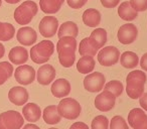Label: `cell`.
Masks as SVG:
<instances>
[{"label": "cell", "mask_w": 147, "mask_h": 129, "mask_svg": "<svg viewBox=\"0 0 147 129\" xmlns=\"http://www.w3.org/2000/svg\"><path fill=\"white\" fill-rule=\"evenodd\" d=\"M77 41L75 37L63 36L57 41V51L59 53V63L65 68H71L76 61Z\"/></svg>", "instance_id": "6da1fadb"}, {"label": "cell", "mask_w": 147, "mask_h": 129, "mask_svg": "<svg viewBox=\"0 0 147 129\" xmlns=\"http://www.w3.org/2000/svg\"><path fill=\"white\" fill-rule=\"evenodd\" d=\"M146 74L143 71L135 70L129 73L126 78V93L131 99H139L144 93Z\"/></svg>", "instance_id": "7a4b0ae2"}, {"label": "cell", "mask_w": 147, "mask_h": 129, "mask_svg": "<svg viewBox=\"0 0 147 129\" xmlns=\"http://www.w3.org/2000/svg\"><path fill=\"white\" fill-rule=\"evenodd\" d=\"M55 51V45L51 41H41L30 49V57L33 63H45L49 61Z\"/></svg>", "instance_id": "3957f363"}, {"label": "cell", "mask_w": 147, "mask_h": 129, "mask_svg": "<svg viewBox=\"0 0 147 129\" xmlns=\"http://www.w3.org/2000/svg\"><path fill=\"white\" fill-rule=\"evenodd\" d=\"M38 11L37 4L34 1H24L14 11V19L18 24L26 25L33 19Z\"/></svg>", "instance_id": "277c9868"}, {"label": "cell", "mask_w": 147, "mask_h": 129, "mask_svg": "<svg viewBox=\"0 0 147 129\" xmlns=\"http://www.w3.org/2000/svg\"><path fill=\"white\" fill-rule=\"evenodd\" d=\"M57 111L61 117L69 120H76L81 114V105L76 99L63 98L57 105Z\"/></svg>", "instance_id": "5b68a950"}, {"label": "cell", "mask_w": 147, "mask_h": 129, "mask_svg": "<svg viewBox=\"0 0 147 129\" xmlns=\"http://www.w3.org/2000/svg\"><path fill=\"white\" fill-rule=\"evenodd\" d=\"M24 119L19 112L9 110L0 114V129H20Z\"/></svg>", "instance_id": "8992f818"}, {"label": "cell", "mask_w": 147, "mask_h": 129, "mask_svg": "<svg viewBox=\"0 0 147 129\" xmlns=\"http://www.w3.org/2000/svg\"><path fill=\"white\" fill-rule=\"evenodd\" d=\"M119 57H120V51L113 45L103 47L98 53V61L100 65L104 67H111L117 63Z\"/></svg>", "instance_id": "52a82bcc"}, {"label": "cell", "mask_w": 147, "mask_h": 129, "mask_svg": "<svg viewBox=\"0 0 147 129\" xmlns=\"http://www.w3.org/2000/svg\"><path fill=\"white\" fill-rule=\"evenodd\" d=\"M105 82H106V79L102 73H91L84 79V88L88 92L98 93L104 88Z\"/></svg>", "instance_id": "ba28073f"}, {"label": "cell", "mask_w": 147, "mask_h": 129, "mask_svg": "<svg viewBox=\"0 0 147 129\" xmlns=\"http://www.w3.org/2000/svg\"><path fill=\"white\" fill-rule=\"evenodd\" d=\"M116 103V97L108 91H103L95 98V107L101 112L112 110Z\"/></svg>", "instance_id": "9c48e42d"}, {"label": "cell", "mask_w": 147, "mask_h": 129, "mask_svg": "<svg viewBox=\"0 0 147 129\" xmlns=\"http://www.w3.org/2000/svg\"><path fill=\"white\" fill-rule=\"evenodd\" d=\"M137 35H138V29L132 23L123 24L122 26H120L117 33L118 41L122 45H130L134 43L135 39L137 38Z\"/></svg>", "instance_id": "30bf717a"}, {"label": "cell", "mask_w": 147, "mask_h": 129, "mask_svg": "<svg viewBox=\"0 0 147 129\" xmlns=\"http://www.w3.org/2000/svg\"><path fill=\"white\" fill-rule=\"evenodd\" d=\"M40 34L43 37H53L59 29V21L55 16H45L38 25Z\"/></svg>", "instance_id": "8fae6325"}, {"label": "cell", "mask_w": 147, "mask_h": 129, "mask_svg": "<svg viewBox=\"0 0 147 129\" xmlns=\"http://www.w3.org/2000/svg\"><path fill=\"white\" fill-rule=\"evenodd\" d=\"M14 77L19 84L23 86L30 85L35 80V70L28 65H21L15 70Z\"/></svg>", "instance_id": "7c38bea8"}, {"label": "cell", "mask_w": 147, "mask_h": 129, "mask_svg": "<svg viewBox=\"0 0 147 129\" xmlns=\"http://www.w3.org/2000/svg\"><path fill=\"white\" fill-rule=\"evenodd\" d=\"M128 122L133 129H147V114L140 108H134L128 114Z\"/></svg>", "instance_id": "4fadbf2b"}, {"label": "cell", "mask_w": 147, "mask_h": 129, "mask_svg": "<svg viewBox=\"0 0 147 129\" xmlns=\"http://www.w3.org/2000/svg\"><path fill=\"white\" fill-rule=\"evenodd\" d=\"M55 69L51 65H42L40 68L37 70L36 73V79L37 82L43 86L49 85L55 78Z\"/></svg>", "instance_id": "5bb4252c"}, {"label": "cell", "mask_w": 147, "mask_h": 129, "mask_svg": "<svg viewBox=\"0 0 147 129\" xmlns=\"http://www.w3.org/2000/svg\"><path fill=\"white\" fill-rule=\"evenodd\" d=\"M16 38L22 45L29 47L35 43L37 39V33L32 27L23 26L18 29L16 33Z\"/></svg>", "instance_id": "9a60e30c"}, {"label": "cell", "mask_w": 147, "mask_h": 129, "mask_svg": "<svg viewBox=\"0 0 147 129\" xmlns=\"http://www.w3.org/2000/svg\"><path fill=\"white\" fill-rule=\"evenodd\" d=\"M29 98L28 92L23 87H13L8 92V99L16 106L25 105Z\"/></svg>", "instance_id": "2e32d148"}, {"label": "cell", "mask_w": 147, "mask_h": 129, "mask_svg": "<svg viewBox=\"0 0 147 129\" xmlns=\"http://www.w3.org/2000/svg\"><path fill=\"white\" fill-rule=\"evenodd\" d=\"M51 91L55 98H63L71 93V84L65 79H57L53 83Z\"/></svg>", "instance_id": "e0dca14e"}, {"label": "cell", "mask_w": 147, "mask_h": 129, "mask_svg": "<svg viewBox=\"0 0 147 129\" xmlns=\"http://www.w3.org/2000/svg\"><path fill=\"white\" fill-rule=\"evenodd\" d=\"M99 49H100V47H98L96 41L90 36L82 39L80 45H79V53L82 57H84V55L94 57L98 53Z\"/></svg>", "instance_id": "ac0fdd59"}, {"label": "cell", "mask_w": 147, "mask_h": 129, "mask_svg": "<svg viewBox=\"0 0 147 129\" xmlns=\"http://www.w3.org/2000/svg\"><path fill=\"white\" fill-rule=\"evenodd\" d=\"M41 109L38 105L35 103H27L23 106L22 114L23 118L27 120L28 122H36L41 117Z\"/></svg>", "instance_id": "d6986e66"}, {"label": "cell", "mask_w": 147, "mask_h": 129, "mask_svg": "<svg viewBox=\"0 0 147 129\" xmlns=\"http://www.w3.org/2000/svg\"><path fill=\"white\" fill-rule=\"evenodd\" d=\"M8 57L14 65H23L28 59V53L23 47H14L9 51Z\"/></svg>", "instance_id": "ffe728a7"}, {"label": "cell", "mask_w": 147, "mask_h": 129, "mask_svg": "<svg viewBox=\"0 0 147 129\" xmlns=\"http://www.w3.org/2000/svg\"><path fill=\"white\" fill-rule=\"evenodd\" d=\"M83 21L84 24L89 27H96L101 22V13L99 10L94 8H89L83 13Z\"/></svg>", "instance_id": "44dd1931"}, {"label": "cell", "mask_w": 147, "mask_h": 129, "mask_svg": "<svg viewBox=\"0 0 147 129\" xmlns=\"http://www.w3.org/2000/svg\"><path fill=\"white\" fill-rule=\"evenodd\" d=\"M42 117L43 121L49 125L57 124L61 120V116L59 115V111H57V106H55V105L45 107L42 113Z\"/></svg>", "instance_id": "7402d4cb"}, {"label": "cell", "mask_w": 147, "mask_h": 129, "mask_svg": "<svg viewBox=\"0 0 147 129\" xmlns=\"http://www.w3.org/2000/svg\"><path fill=\"white\" fill-rule=\"evenodd\" d=\"M65 0H39V7L47 14H55L63 6Z\"/></svg>", "instance_id": "603a6c76"}, {"label": "cell", "mask_w": 147, "mask_h": 129, "mask_svg": "<svg viewBox=\"0 0 147 129\" xmlns=\"http://www.w3.org/2000/svg\"><path fill=\"white\" fill-rule=\"evenodd\" d=\"M118 15L123 20L132 21L138 16V12L134 8H132L129 1H125L121 3L120 6L118 7Z\"/></svg>", "instance_id": "cb8c5ba5"}, {"label": "cell", "mask_w": 147, "mask_h": 129, "mask_svg": "<svg viewBox=\"0 0 147 129\" xmlns=\"http://www.w3.org/2000/svg\"><path fill=\"white\" fill-rule=\"evenodd\" d=\"M79 34V27L73 21H67L63 22V24L59 26V30H57V35L59 38L63 36H71L76 38Z\"/></svg>", "instance_id": "d4e9b609"}, {"label": "cell", "mask_w": 147, "mask_h": 129, "mask_svg": "<svg viewBox=\"0 0 147 129\" xmlns=\"http://www.w3.org/2000/svg\"><path fill=\"white\" fill-rule=\"evenodd\" d=\"M95 59L90 55H84L77 63V70L81 74H91L95 69Z\"/></svg>", "instance_id": "484cf974"}, {"label": "cell", "mask_w": 147, "mask_h": 129, "mask_svg": "<svg viewBox=\"0 0 147 129\" xmlns=\"http://www.w3.org/2000/svg\"><path fill=\"white\" fill-rule=\"evenodd\" d=\"M120 63L124 68L133 69L136 68L139 63V57L133 51H124L120 55Z\"/></svg>", "instance_id": "4316f807"}, {"label": "cell", "mask_w": 147, "mask_h": 129, "mask_svg": "<svg viewBox=\"0 0 147 129\" xmlns=\"http://www.w3.org/2000/svg\"><path fill=\"white\" fill-rule=\"evenodd\" d=\"M15 34V28L11 23L0 22V41H8L13 38Z\"/></svg>", "instance_id": "83f0119b"}, {"label": "cell", "mask_w": 147, "mask_h": 129, "mask_svg": "<svg viewBox=\"0 0 147 129\" xmlns=\"http://www.w3.org/2000/svg\"><path fill=\"white\" fill-rule=\"evenodd\" d=\"M13 74V66L8 61L0 63V86L3 85Z\"/></svg>", "instance_id": "f1b7e54d"}, {"label": "cell", "mask_w": 147, "mask_h": 129, "mask_svg": "<svg viewBox=\"0 0 147 129\" xmlns=\"http://www.w3.org/2000/svg\"><path fill=\"white\" fill-rule=\"evenodd\" d=\"M124 90V86L123 84L118 80H113L108 82L107 84H105L104 86V91H108V92L112 93L115 97H119L123 93Z\"/></svg>", "instance_id": "f546056e"}, {"label": "cell", "mask_w": 147, "mask_h": 129, "mask_svg": "<svg viewBox=\"0 0 147 129\" xmlns=\"http://www.w3.org/2000/svg\"><path fill=\"white\" fill-rule=\"evenodd\" d=\"M90 37H92L96 43L98 45V47L100 49H102L107 43V38H108V34H107L106 29L104 28H96L94 31H92Z\"/></svg>", "instance_id": "4dcf8cb0"}, {"label": "cell", "mask_w": 147, "mask_h": 129, "mask_svg": "<svg viewBox=\"0 0 147 129\" xmlns=\"http://www.w3.org/2000/svg\"><path fill=\"white\" fill-rule=\"evenodd\" d=\"M109 121L108 118L104 115H98L92 121L91 128L92 129H108Z\"/></svg>", "instance_id": "1f68e13d"}, {"label": "cell", "mask_w": 147, "mask_h": 129, "mask_svg": "<svg viewBox=\"0 0 147 129\" xmlns=\"http://www.w3.org/2000/svg\"><path fill=\"white\" fill-rule=\"evenodd\" d=\"M110 129H129V127L122 116L116 115L111 119Z\"/></svg>", "instance_id": "d6a6232c"}, {"label": "cell", "mask_w": 147, "mask_h": 129, "mask_svg": "<svg viewBox=\"0 0 147 129\" xmlns=\"http://www.w3.org/2000/svg\"><path fill=\"white\" fill-rule=\"evenodd\" d=\"M129 3L137 12L147 10V0H130Z\"/></svg>", "instance_id": "836d02e7"}, {"label": "cell", "mask_w": 147, "mask_h": 129, "mask_svg": "<svg viewBox=\"0 0 147 129\" xmlns=\"http://www.w3.org/2000/svg\"><path fill=\"white\" fill-rule=\"evenodd\" d=\"M88 0H67V5L71 8L74 9H80L87 3Z\"/></svg>", "instance_id": "e575fe53"}, {"label": "cell", "mask_w": 147, "mask_h": 129, "mask_svg": "<svg viewBox=\"0 0 147 129\" xmlns=\"http://www.w3.org/2000/svg\"><path fill=\"white\" fill-rule=\"evenodd\" d=\"M101 3L106 8H114L119 4L120 0H100Z\"/></svg>", "instance_id": "d590c367"}, {"label": "cell", "mask_w": 147, "mask_h": 129, "mask_svg": "<svg viewBox=\"0 0 147 129\" xmlns=\"http://www.w3.org/2000/svg\"><path fill=\"white\" fill-rule=\"evenodd\" d=\"M139 104H140L141 108L147 111V93H143L142 96L139 98Z\"/></svg>", "instance_id": "8d00e7d4"}, {"label": "cell", "mask_w": 147, "mask_h": 129, "mask_svg": "<svg viewBox=\"0 0 147 129\" xmlns=\"http://www.w3.org/2000/svg\"><path fill=\"white\" fill-rule=\"evenodd\" d=\"M69 129H90L89 126L84 122H75L71 127Z\"/></svg>", "instance_id": "74e56055"}, {"label": "cell", "mask_w": 147, "mask_h": 129, "mask_svg": "<svg viewBox=\"0 0 147 129\" xmlns=\"http://www.w3.org/2000/svg\"><path fill=\"white\" fill-rule=\"evenodd\" d=\"M140 67L142 68L143 71L147 72V53L141 57L140 59Z\"/></svg>", "instance_id": "f35d334b"}, {"label": "cell", "mask_w": 147, "mask_h": 129, "mask_svg": "<svg viewBox=\"0 0 147 129\" xmlns=\"http://www.w3.org/2000/svg\"><path fill=\"white\" fill-rule=\"evenodd\" d=\"M22 129H40L38 126H36L35 124H32V123H29V124H26L23 126Z\"/></svg>", "instance_id": "ab89813d"}, {"label": "cell", "mask_w": 147, "mask_h": 129, "mask_svg": "<svg viewBox=\"0 0 147 129\" xmlns=\"http://www.w3.org/2000/svg\"><path fill=\"white\" fill-rule=\"evenodd\" d=\"M4 53H5V47L2 43H0V59L4 57Z\"/></svg>", "instance_id": "60d3db41"}, {"label": "cell", "mask_w": 147, "mask_h": 129, "mask_svg": "<svg viewBox=\"0 0 147 129\" xmlns=\"http://www.w3.org/2000/svg\"><path fill=\"white\" fill-rule=\"evenodd\" d=\"M4 1L9 3V4H15V3H18L20 0H4Z\"/></svg>", "instance_id": "b9f144b4"}, {"label": "cell", "mask_w": 147, "mask_h": 129, "mask_svg": "<svg viewBox=\"0 0 147 129\" xmlns=\"http://www.w3.org/2000/svg\"><path fill=\"white\" fill-rule=\"evenodd\" d=\"M1 4H2V0H0V6H1Z\"/></svg>", "instance_id": "7bdbcfd3"}, {"label": "cell", "mask_w": 147, "mask_h": 129, "mask_svg": "<svg viewBox=\"0 0 147 129\" xmlns=\"http://www.w3.org/2000/svg\"><path fill=\"white\" fill-rule=\"evenodd\" d=\"M49 129H57V128H49Z\"/></svg>", "instance_id": "ee69618b"}]
</instances>
